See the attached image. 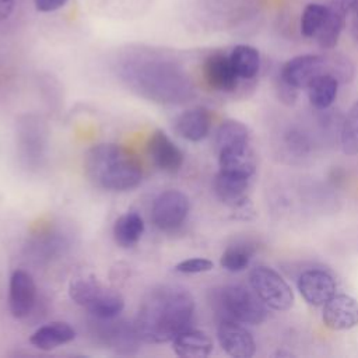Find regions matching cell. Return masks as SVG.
<instances>
[{"instance_id":"6da1fadb","label":"cell","mask_w":358,"mask_h":358,"mask_svg":"<svg viewBox=\"0 0 358 358\" xmlns=\"http://www.w3.org/2000/svg\"><path fill=\"white\" fill-rule=\"evenodd\" d=\"M194 312L192 294L178 285L152 288L143 299L136 317L140 341L164 344L187 329Z\"/></svg>"},{"instance_id":"7a4b0ae2","label":"cell","mask_w":358,"mask_h":358,"mask_svg":"<svg viewBox=\"0 0 358 358\" xmlns=\"http://www.w3.org/2000/svg\"><path fill=\"white\" fill-rule=\"evenodd\" d=\"M85 173L98 187L112 192H124L140 185L143 168L138 158L113 143L96 144L85 155Z\"/></svg>"},{"instance_id":"3957f363","label":"cell","mask_w":358,"mask_h":358,"mask_svg":"<svg viewBox=\"0 0 358 358\" xmlns=\"http://www.w3.org/2000/svg\"><path fill=\"white\" fill-rule=\"evenodd\" d=\"M70 298L94 317L112 319L124 308V299L119 291L101 282L95 275H78L70 281Z\"/></svg>"},{"instance_id":"277c9868","label":"cell","mask_w":358,"mask_h":358,"mask_svg":"<svg viewBox=\"0 0 358 358\" xmlns=\"http://www.w3.org/2000/svg\"><path fill=\"white\" fill-rule=\"evenodd\" d=\"M211 305L221 320H235L242 324H260L267 315L257 294L241 285H225L214 289Z\"/></svg>"},{"instance_id":"5b68a950","label":"cell","mask_w":358,"mask_h":358,"mask_svg":"<svg viewBox=\"0 0 358 358\" xmlns=\"http://www.w3.org/2000/svg\"><path fill=\"white\" fill-rule=\"evenodd\" d=\"M351 69L345 60L329 59L320 55H301L288 60L281 70V80L294 90L306 88L316 77L322 74H333L348 77Z\"/></svg>"},{"instance_id":"8992f818","label":"cell","mask_w":358,"mask_h":358,"mask_svg":"<svg viewBox=\"0 0 358 358\" xmlns=\"http://www.w3.org/2000/svg\"><path fill=\"white\" fill-rule=\"evenodd\" d=\"M249 281L253 291L267 306L275 310H287L292 306V289L275 270L257 266L252 270Z\"/></svg>"},{"instance_id":"52a82bcc","label":"cell","mask_w":358,"mask_h":358,"mask_svg":"<svg viewBox=\"0 0 358 358\" xmlns=\"http://www.w3.org/2000/svg\"><path fill=\"white\" fill-rule=\"evenodd\" d=\"M250 179L252 178L224 171H220L214 178L213 186L217 197L221 203L235 210L236 218H249V215L253 214L250 200L248 199Z\"/></svg>"},{"instance_id":"ba28073f","label":"cell","mask_w":358,"mask_h":358,"mask_svg":"<svg viewBox=\"0 0 358 358\" xmlns=\"http://www.w3.org/2000/svg\"><path fill=\"white\" fill-rule=\"evenodd\" d=\"M190 203L185 193L166 190L157 196L151 208V220L161 231H172L183 224L189 214Z\"/></svg>"},{"instance_id":"9c48e42d","label":"cell","mask_w":358,"mask_h":358,"mask_svg":"<svg viewBox=\"0 0 358 358\" xmlns=\"http://www.w3.org/2000/svg\"><path fill=\"white\" fill-rule=\"evenodd\" d=\"M217 337L222 350L235 358H249L256 352V343L250 331L235 320H220Z\"/></svg>"},{"instance_id":"30bf717a","label":"cell","mask_w":358,"mask_h":358,"mask_svg":"<svg viewBox=\"0 0 358 358\" xmlns=\"http://www.w3.org/2000/svg\"><path fill=\"white\" fill-rule=\"evenodd\" d=\"M36 299V287L32 275L25 270H15L10 277L8 305L10 312L15 319L27 317Z\"/></svg>"},{"instance_id":"8fae6325","label":"cell","mask_w":358,"mask_h":358,"mask_svg":"<svg viewBox=\"0 0 358 358\" xmlns=\"http://www.w3.org/2000/svg\"><path fill=\"white\" fill-rule=\"evenodd\" d=\"M298 289L308 303L322 306L336 295V281L324 270H306L298 278Z\"/></svg>"},{"instance_id":"7c38bea8","label":"cell","mask_w":358,"mask_h":358,"mask_svg":"<svg viewBox=\"0 0 358 358\" xmlns=\"http://www.w3.org/2000/svg\"><path fill=\"white\" fill-rule=\"evenodd\" d=\"M323 306V322L329 329L348 330L358 324V301L352 296L334 295Z\"/></svg>"},{"instance_id":"4fadbf2b","label":"cell","mask_w":358,"mask_h":358,"mask_svg":"<svg viewBox=\"0 0 358 358\" xmlns=\"http://www.w3.org/2000/svg\"><path fill=\"white\" fill-rule=\"evenodd\" d=\"M147 151L154 164L165 172H178L183 164V154L179 147L159 129L150 136Z\"/></svg>"},{"instance_id":"5bb4252c","label":"cell","mask_w":358,"mask_h":358,"mask_svg":"<svg viewBox=\"0 0 358 358\" xmlns=\"http://www.w3.org/2000/svg\"><path fill=\"white\" fill-rule=\"evenodd\" d=\"M203 77L215 91L231 92L238 85V76L231 64L229 56L213 53L203 63Z\"/></svg>"},{"instance_id":"9a60e30c","label":"cell","mask_w":358,"mask_h":358,"mask_svg":"<svg viewBox=\"0 0 358 358\" xmlns=\"http://www.w3.org/2000/svg\"><path fill=\"white\" fill-rule=\"evenodd\" d=\"M101 327H99V337L103 340L109 348H113L115 351L124 350L126 352H130L131 348L137 347V341L140 340L136 327L129 326L126 322H113L112 319H98L95 317Z\"/></svg>"},{"instance_id":"2e32d148","label":"cell","mask_w":358,"mask_h":358,"mask_svg":"<svg viewBox=\"0 0 358 358\" xmlns=\"http://www.w3.org/2000/svg\"><path fill=\"white\" fill-rule=\"evenodd\" d=\"M218 162L220 171L248 178H252L256 172V158L250 144L218 151Z\"/></svg>"},{"instance_id":"e0dca14e","label":"cell","mask_w":358,"mask_h":358,"mask_svg":"<svg viewBox=\"0 0 358 358\" xmlns=\"http://www.w3.org/2000/svg\"><path fill=\"white\" fill-rule=\"evenodd\" d=\"M74 338L76 330L69 323L50 322L35 330L29 337V343L42 351H50L59 345L73 341Z\"/></svg>"},{"instance_id":"ac0fdd59","label":"cell","mask_w":358,"mask_h":358,"mask_svg":"<svg viewBox=\"0 0 358 358\" xmlns=\"http://www.w3.org/2000/svg\"><path fill=\"white\" fill-rule=\"evenodd\" d=\"M345 14L347 11L344 10L340 1L326 6V13H324L322 25L317 34L315 35L316 42L323 49H331L337 45L340 34L345 24Z\"/></svg>"},{"instance_id":"d6986e66","label":"cell","mask_w":358,"mask_h":358,"mask_svg":"<svg viewBox=\"0 0 358 358\" xmlns=\"http://www.w3.org/2000/svg\"><path fill=\"white\" fill-rule=\"evenodd\" d=\"M211 126V115L206 108L197 106L183 112L176 119L178 133L189 141H201L207 137Z\"/></svg>"},{"instance_id":"ffe728a7","label":"cell","mask_w":358,"mask_h":358,"mask_svg":"<svg viewBox=\"0 0 358 358\" xmlns=\"http://www.w3.org/2000/svg\"><path fill=\"white\" fill-rule=\"evenodd\" d=\"M173 351L178 357L200 358L213 351V340L200 330H183L172 340Z\"/></svg>"},{"instance_id":"44dd1931","label":"cell","mask_w":358,"mask_h":358,"mask_svg":"<svg viewBox=\"0 0 358 358\" xmlns=\"http://www.w3.org/2000/svg\"><path fill=\"white\" fill-rule=\"evenodd\" d=\"M144 232L143 217L137 211H127L113 225V238L122 248L134 246Z\"/></svg>"},{"instance_id":"7402d4cb","label":"cell","mask_w":358,"mask_h":358,"mask_svg":"<svg viewBox=\"0 0 358 358\" xmlns=\"http://www.w3.org/2000/svg\"><path fill=\"white\" fill-rule=\"evenodd\" d=\"M231 64L239 80H252L260 69L259 50L249 45H238L229 55Z\"/></svg>"},{"instance_id":"603a6c76","label":"cell","mask_w":358,"mask_h":358,"mask_svg":"<svg viewBox=\"0 0 358 358\" xmlns=\"http://www.w3.org/2000/svg\"><path fill=\"white\" fill-rule=\"evenodd\" d=\"M306 90L310 103L316 109H326L334 102L337 96L338 78L333 74H322L316 77L306 87Z\"/></svg>"},{"instance_id":"cb8c5ba5","label":"cell","mask_w":358,"mask_h":358,"mask_svg":"<svg viewBox=\"0 0 358 358\" xmlns=\"http://www.w3.org/2000/svg\"><path fill=\"white\" fill-rule=\"evenodd\" d=\"M250 136L248 127L238 120H225L217 130L215 136V145L217 150H228L236 148L242 145L250 144Z\"/></svg>"},{"instance_id":"d4e9b609","label":"cell","mask_w":358,"mask_h":358,"mask_svg":"<svg viewBox=\"0 0 358 358\" xmlns=\"http://www.w3.org/2000/svg\"><path fill=\"white\" fill-rule=\"evenodd\" d=\"M253 256V248L248 243H236L228 246L222 256H221V266L231 271V273H238L245 270L249 266V262Z\"/></svg>"},{"instance_id":"484cf974","label":"cell","mask_w":358,"mask_h":358,"mask_svg":"<svg viewBox=\"0 0 358 358\" xmlns=\"http://www.w3.org/2000/svg\"><path fill=\"white\" fill-rule=\"evenodd\" d=\"M341 145L345 154L358 152V101L350 108L341 129Z\"/></svg>"},{"instance_id":"4316f807","label":"cell","mask_w":358,"mask_h":358,"mask_svg":"<svg viewBox=\"0 0 358 358\" xmlns=\"http://www.w3.org/2000/svg\"><path fill=\"white\" fill-rule=\"evenodd\" d=\"M324 13L326 6L319 3H310L305 7L301 17V32L305 38H315L322 25Z\"/></svg>"},{"instance_id":"83f0119b","label":"cell","mask_w":358,"mask_h":358,"mask_svg":"<svg viewBox=\"0 0 358 358\" xmlns=\"http://www.w3.org/2000/svg\"><path fill=\"white\" fill-rule=\"evenodd\" d=\"M214 267L213 262L204 257H192L187 260H183L178 263L173 270L182 274H197V273H204L210 271Z\"/></svg>"},{"instance_id":"f1b7e54d","label":"cell","mask_w":358,"mask_h":358,"mask_svg":"<svg viewBox=\"0 0 358 358\" xmlns=\"http://www.w3.org/2000/svg\"><path fill=\"white\" fill-rule=\"evenodd\" d=\"M67 3V0H34L35 8L41 13H50L59 10Z\"/></svg>"},{"instance_id":"f546056e","label":"cell","mask_w":358,"mask_h":358,"mask_svg":"<svg viewBox=\"0 0 358 358\" xmlns=\"http://www.w3.org/2000/svg\"><path fill=\"white\" fill-rule=\"evenodd\" d=\"M15 0H0V21L7 20L14 11Z\"/></svg>"},{"instance_id":"4dcf8cb0","label":"cell","mask_w":358,"mask_h":358,"mask_svg":"<svg viewBox=\"0 0 358 358\" xmlns=\"http://www.w3.org/2000/svg\"><path fill=\"white\" fill-rule=\"evenodd\" d=\"M351 31H352V35H354L355 41L358 42V8L352 11V22H351Z\"/></svg>"},{"instance_id":"1f68e13d","label":"cell","mask_w":358,"mask_h":358,"mask_svg":"<svg viewBox=\"0 0 358 358\" xmlns=\"http://www.w3.org/2000/svg\"><path fill=\"white\" fill-rule=\"evenodd\" d=\"M341 6L344 7V10L348 13V11H354L358 8V0H340Z\"/></svg>"}]
</instances>
